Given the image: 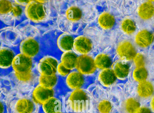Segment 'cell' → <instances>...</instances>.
Listing matches in <instances>:
<instances>
[{"label":"cell","instance_id":"4316f807","mask_svg":"<svg viewBox=\"0 0 154 113\" xmlns=\"http://www.w3.org/2000/svg\"><path fill=\"white\" fill-rule=\"evenodd\" d=\"M148 76L147 70L144 67L136 68L133 71V78L139 83L146 81Z\"/></svg>","mask_w":154,"mask_h":113},{"label":"cell","instance_id":"7402d4cb","mask_svg":"<svg viewBox=\"0 0 154 113\" xmlns=\"http://www.w3.org/2000/svg\"><path fill=\"white\" fill-rule=\"evenodd\" d=\"M94 62L97 68L102 70L109 69L112 64L110 57L104 54L97 55L94 59Z\"/></svg>","mask_w":154,"mask_h":113},{"label":"cell","instance_id":"4fadbf2b","mask_svg":"<svg viewBox=\"0 0 154 113\" xmlns=\"http://www.w3.org/2000/svg\"><path fill=\"white\" fill-rule=\"evenodd\" d=\"M154 35L147 30H141L136 35L135 42L140 47H148L152 44L154 40Z\"/></svg>","mask_w":154,"mask_h":113},{"label":"cell","instance_id":"ac0fdd59","mask_svg":"<svg viewBox=\"0 0 154 113\" xmlns=\"http://www.w3.org/2000/svg\"><path fill=\"white\" fill-rule=\"evenodd\" d=\"M78 56L72 52H64L61 56V63L68 70H73L76 68Z\"/></svg>","mask_w":154,"mask_h":113},{"label":"cell","instance_id":"3957f363","mask_svg":"<svg viewBox=\"0 0 154 113\" xmlns=\"http://www.w3.org/2000/svg\"><path fill=\"white\" fill-rule=\"evenodd\" d=\"M42 1H33L26 5L25 10L26 16L34 22H40L46 16L45 8Z\"/></svg>","mask_w":154,"mask_h":113},{"label":"cell","instance_id":"30bf717a","mask_svg":"<svg viewBox=\"0 0 154 113\" xmlns=\"http://www.w3.org/2000/svg\"><path fill=\"white\" fill-rule=\"evenodd\" d=\"M66 86L72 90L83 89L85 84V79L83 75L78 71L71 72L66 79Z\"/></svg>","mask_w":154,"mask_h":113},{"label":"cell","instance_id":"8fae6325","mask_svg":"<svg viewBox=\"0 0 154 113\" xmlns=\"http://www.w3.org/2000/svg\"><path fill=\"white\" fill-rule=\"evenodd\" d=\"M92 48L91 40L84 36L77 37L74 40L73 48L75 52L82 55L89 53Z\"/></svg>","mask_w":154,"mask_h":113},{"label":"cell","instance_id":"d6986e66","mask_svg":"<svg viewBox=\"0 0 154 113\" xmlns=\"http://www.w3.org/2000/svg\"><path fill=\"white\" fill-rule=\"evenodd\" d=\"M138 14L142 19L147 20L154 15V6L151 1L144 2L139 8Z\"/></svg>","mask_w":154,"mask_h":113},{"label":"cell","instance_id":"484cf974","mask_svg":"<svg viewBox=\"0 0 154 113\" xmlns=\"http://www.w3.org/2000/svg\"><path fill=\"white\" fill-rule=\"evenodd\" d=\"M82 16V10L76 6H72L69 7L66 11V16L70 21H79Z\"/></svg>","mask_w":154,"mask_h":113},{"label":"cell","instance_id":"ffe728a7","mask_svg":"<svg viewBox=\"0 0 154 113\" xmlns=\"http://www.w3.org/2000/svg\"><path fill=\"white\" fill-rule=\"evenodd\" d=\"M98 23L101 27L103 29H109L115 25V19L111 14L104 12L99 16Z\"/></svg>","mask_w":154,"mask_h":113},{"label":"cell","instance_id":"44dd1931","mask_svg":"<svg viewBox=\"0 0 154 113\" xmlns=\"http://www.w3.org/2000/svg\"><path fill=\"white\" fill-rule=\"evenodd\" d=\"M113 71L117 78L119 79H125L129 73V64L122 62H117L114 65Z\"/></svg>","mask_w":154,"mask_h":113},{"label":"cell","instance_id":"836d02e7","mask_svg":"<svg viewBox=\"0 0 154 113\" xmlns=\"http://www.w3.org/2000/svg\"><path fill=\"white\" fill-rule=\"evenodd\" d=\"M137 113H152L151 109L147 107H140Z\"/></svg>","mask_w":154,"mask_h":113},{"label":"cell","instance_id":"f1b7e54d","mask_svg":"<svg viewBox=\"0 0 154 113\" xmlns=\"http://www.w3.org/2000/svg\"><path fill=\"white\" fill-rule=\"evenodd\" d=\"M15 76L17 79L22 83H28L31 82L33 80V74L32 71L24 73H15Z\"/></svg>","mask_w":154,"mask_h":113},{"label":"cell","instance_id":"d4e9b609","mask_svg":"<svg viewBox=\"0 0 154 113\" xmlns=\"http://www.w3.org/2000/svg\"><path fill=\"white\" fill-rule=\"evenodd\" d=\"M140 108V103L134 98L128 99L124 103V110L127 113H137Z\"/></svg>","mask_w":154,"mask_h":113},{"label":"cell","instance_id":"5b68a950","mask_svg":"<svg viewBox=\"0 0 154 113\" xmlns=\"http://www.w3.org/2000/svg\"><path fill=\"white\" fill-rule=\"evenodd\" d=\"M32 65L31 58L20 53L15 56L12 66L15 73H20L31 71Z\"/></svg>","mask_w":154,"mask_h":113},{"label":"cell","instance_id":"1f68e13d","mask_svg":"<svg viewBox=\"0 0 154 113\" xmlns=\"http://www.w3.org/2000/svg\"><path fill=\"white\" fill-rule=\"evenodd\" d=\"M70 70L66 68L62 63L59 64L57 67V72L61 76L63 77H67L71 73Z\"/></svg>","mask_w":154,"mask_h":113},{"label":"cell","instance_id":"f546056e","mask_svg":"<svg viewBox=\"0 0 154 113\" xmlns=\"http://www.w3.org/2000/svg\"><path fill=\"white\" fill-rule=\"evenodd\" d=\"M12 2L9 1H0V14L5 15L12 12L13 8Z\"/></svg>","mask_w":154,"mask_h":113},{"label":"cell","instance_id":"6da1fadb","mask_svg":"<svg viewBox=\"0 0 154 113\" xmlns=\"http://www.w3.org/2000/svg\"><path fill=\"white\" fill-rule=\"evenodd\" d=\"M91 100L83 89L72 91L65 100L63 112L67 113H89L91 109Z\"/></svg>","mask_w":154,"mask_h":113},{"label":"cell","instance_id":"4dcf8cb0","mask_svg":"<svg viewBox=\"0 0 154 113\" xmlns=\"http://www.w3.org/2000/svg\"><path fill=\"white\" fill-rule=\"evenodd\" d=\"M133 60L137 68L143 67L145 66V58L142 54L137 53Z\"/></svg>","mask_w":154,"mask_h":113},{"label":"cell","instance_id":"5bb4252c","mask_svg":"<svg viewBox=\"0 0 154 113\" xmlns=\"http://www.w3.org/2000/svg\"><path fill=\"white\" fill-rule=\"evenodd\" d=\"M15 54L8 48H2L0 51V66L2 69H7L12 65L15 57Z\"/></svg>","mask_w":154,"mask_h":113},{"label":"cell","instance_id":"ba28073f","mask_svg":"<svg viewBox=\"0 0 154 113\" xmlns=\"http://www.w3.org/2000/svg\"><path fill=\"white\" fill-rule=\"evenodd\" d=\"M39 43L32 38H29L23 40L20 43V52L28 57L32 58L36 55L39 51Z\"/></svg>","mask_w":154,"mask_h":113},{"label":"cell","instance_id":"2e32d148","mask_svg":"<svg viewBox=\"0 0 154 113\" xmlns=\"http://www.w3.org/2000/svg\"><path fill=\"white\" fill-rule=\"evenodd\" d=\"M117 77L113 70L108 69L102 70L99 75V80L100 83L106 87H109L116 82Z\"/></svg>","mask_w":154,"mask_h":113},{"label":"cell","instance_id":"e575fe53","mask_svg":"<svg viewBox=\"0 0 154 113\" xmlns=\"http://www.w3.org/2000/svg\"><path fill=\"white\" fill-rule=\"evenodd\" d=\"M30 1H16V2L18 4H20V5L26 4V5H27Z\"/></svg>","mask_w":154,"mask_h":113},{"label":"cell","instance_id":"9a60e30c","mask_svg":"<svg viewBox=\"0 0 154 113\" xmlns=\"http://www.w3.org/2000/svg\"><path fill=\"white\" fill-rule=\"evenodd\" d=\"M74 40L72 36L66 34H63L57 39V46L64 52H71L73 48Z\"/></svg>","mask_w":154,"mask_h":113},{"label":"cell","instance_id":"603a6c76","mask_svg":"<svg viewBox=\"0 0 154 113\" xmlns=\"http://www.w3.org/2000/svg\"><path fill=\"white\" fill-rule=\"evenodd\" d=\"M58 79L56 75H41L39 77V84L48 88L54 89L57 83Z\"/></svg>","mask_w":154,"mask_h":113},{"label":"cell","instance_id":"7c38bea8","mask_svg":"<svg viewBox=\"0 0 154 113\" xmlns=\"http://www.w3.org/2000/svg\"><path fill=\"white\" fill-rule=\"evenodd\" d=\"M41 106L44 113H60L63 112L62 101L55 97L50 98Z\"/></svg>","mask_w":154,"mask_h":113},{"label":"cell","instance_id":"8992f818","mask_svg":"<svg viewBox=\"0 0 154 113\" xmlns=\"http://www.w3.org/2000/svg\"><path fill=\"white\" fill-rule=\"evenodd\" d=\"M55 94L54 89L48 88L38 84L33 90L32 97L36 104L42 106L50 98L55 97Z\"/></svg>","mask_w":154,"mask_h":113},{"label":"cell","instance_id":"d6a6232c","mask_svg":"<svg viewBox=\"0 0 154 113\" xmlns=\"http://www.w3.org/2000/svg\"><path fill=\"white\" fill-rule=\"evenodd\" d=\"M22 12V10L20 7L17 5H15L13 7L12 13L14 16L19 17L21 15Z\"/></svg>","mask_w":154,"mask_h":113},{"label":"cell","instance_id":"7a4b0ae2","mask_svg":"<svg viewBox=\"0 0 154 113\" xmlns=\"http://www.w3.org/2000/svg\"><path fill=\"white\" fill-rule=\"evenodd\" d=\"M7 113H39L40 106L32 97H17L9 100L6 105Z\"/></svg>","mask_w":154,"mask_h":113},{"label":"cell","instance_id":"83f0119b","mask_svg":"<svg viewBox=\"0 0 154 113\" xmlns=\"http://www.w3.org/2000/svg\"><path fill=\"white\" fill-rule=\"evenodd\" d=\"M121 28L124 33L128 34H131L136 31L137 27L133 20L126 19L122 22Z\"/></svg>","mask_w":154,"mask_h":113},{"label":"cell","instance_id":"d590c367","mask_svg":"<svg viewBox=\"0 0 154 113\" xmlns=\"http://www.w3.org/2000/svg\"><path fill=\"white\" fill-rule=\"evenodd\" d=\"M150 106H151V109L154 112V97L152 98L150 101Z\"/></svg>","mask_w":154,"mask_h":113},{"label":"cell","instance_id":"8d00e7d4","mask_svg":"<svg viewBox=\"0 0 154 113\" xmlns=\"http://www.w3.org/2000/svg\"><path fill=\"white\" fill-rule=\"evenodd\" d=\"M66 113V112H62V113Z\"/></svg>","mask_w":154,"mask_h":113},{"label":"cell","instance_id":"52a82bcc","mask_svg":"<svg viewBox=\"0 0 154 113\" xmlns=\"http://www.w3.org/2000/svg\"><path fill=\"white\" fill-rule=\"evenodd\" d=\"M58 61L55 58L46 56L42 58L38 64V69L41 75H56L58 67Z\"/></svg>","mask_w":154,"mask_h":113},{"label":"cell","instance_id":"e0dca14e","mask_svg":"<svg viewBox=\"0 0 154 113\" xmlns=\"http://www.w3.org/2000/svg\"><path fill=\"white\" fill-rule=\"evenodd\" d=\"M137 92L140 97L148 98L154 94V86L151 82L147 81L140 82L138 85Z\"/></svg>","mask_w":154,"mask_h":113},{"label":"cell","instance_id":"9c48e42d","mask_svg":"<svg viewBox=\"0 0 154 113\" xmlns=\"http://www.w3.org/2000/svg\"><path fill=\"white\" fill-rule=\"evenodd\" d=\"M117 52L119 57L125 61L133 60L137 54L134 46L128 41H125L120 44L117 48Z\"/></svg>","mask_w":154,"mask_h":113},{"label":"cell","instance_id":"cb8c5ba5","mask_svg":"<svg viewBox=\"0 0 154 113\" xmlns=\"http://www.w3.org/2000/svg\"><path fill=\"white\" fill-rule=\"evenodd\" d=\"M112 107V105L109 101L102 100L94 103L93 109L95 113H110Z\"/></svg>","mask_w":154,"mask_h":113},{"label":"cell","instance_id":"277c9868","mask_svg":"<svg viewBox=\"0 0 154 113\" xmlns=\"http://www.w3.org/2000/svg\"><path fill=\"white\" fill-rule=\"evenodd\" d=\"M76 68L78 72L83 75H89L93 74L97 67L94 60L89 55H81L78 57Z\"/></svg>","mask_w":154,"mask_h":113}]
</instances>
